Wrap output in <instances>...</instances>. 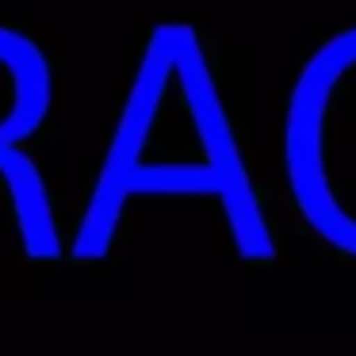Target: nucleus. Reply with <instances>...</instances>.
Instances as JSON below:
<instances>
[{
	"mask_svg": "<svg viewBox=\"0 0 356 356\" xmlns=\"http://www.w3.org/2000/svg\"><path fill=\"white\" fill-rule=\"evenodd\" d=\"M157 249L253 272L280 261L215 54L188 19L154 24L142 39L65 261L100 268Z\"/></svg>",
	"mask_w": 356,
	"mask_h": 356,
	"instance_id": "obj_1",
	"label": "nucleus"
},
{
	"mask_svg": "<svg viewBox=\"0 0 356 356\" xmlns=\"http://www.w3.org/2000/svg\"><path fill=\"white\" fill-rule=\"evenodd\" d=\"M284 177L307 230L356 261V24L325 35L295 73Z\"/></svg>",
	"mask_w": 356,
	"mask_h": 356,
	"instance_id": "obj_2",
	"label": "nucleus"
},
{
	"mask_svg": "<svg viewBox=\"0 0 356 356\" xmlns=\"http://www.w3.org/2000/svg\"><path fill=\"white\" fill-rule=\"evenodd\" d=\"M58 77L27 31L0 24V261L50 268L65 261V226L42 169Z\"/></svg>",
	"mask_w": 356,
	"mask_h": 356,
	"instance_id": "obj_3",
	"label": "nucleus"
}]
</instances>
